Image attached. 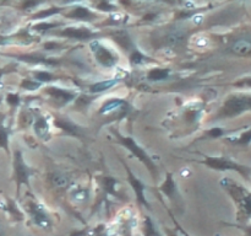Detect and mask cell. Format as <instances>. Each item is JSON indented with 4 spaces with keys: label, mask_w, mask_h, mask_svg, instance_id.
I'll return each instance as SVG.
<instances>
[{
    "label": "cell",
    "mask_w": 251,
    "mask_h": 236,
    "mask_svg": "<svg viewBox=\"0 0 251 236\" xmlns=\"http://www.w3.org/2000/svg\"><path fill=\"white\" fill-rule=\"evenodd\" d=\"M61 34L66 37H70V38L85 39L92 36V32L87 29H66L65 31L61 32Z\"/></svg>",
    "instance_id": "8"
},
{
    "label": "cell",
    "mask_w": 251,
    "mask_h": 236,
    "mask_svg": "<svg viewBox=\"0 0 251 236\" xmlns=\"http://www.w3.org/2000/svg\"><path fill=\"white\" fill-rule=\"evenodd\" d=\"M117 84V80H109V81H102V83L95 84V85L91 86V91L92 92H102V91L108 90V88H112L113 85Z\"/></svg>",
    "instance_id": "15"
},
{
    "label": "cell",
    "mask_w": 251,
    "mask_h": 236,
    "mask_svg": "<svg viewBox=\"0 0 251 236\" xmlns=\"http://www.w3.org/2000/svg\"><path fill=\"white\" fill-rule=\"evenodd\" d=\"M221 183L237 203L238 209H239V215L244 220L251 219V192L249 189H247L237 182L232 181V179H223Z\"/></svg>",
    "instance_id": "1"
},
{
    "label": "cell",
    "mask_w": 251,
    "mask_h": 236,
    "mask_svg": "<svg viewBox=\"0 0 251 236\" xmlns=\"http://www.w3.org/2000/svg\"><path fill=\"white\" fill-rule=\"evenodd\" d=\"M32 218H33L34 223L38 226H41V228H48L50 225V221H49L48 216L38 208L33 209V211H32Z\"/></svg>",
    "instance_id": "9"
},
{
    "label": "cell",
    "mask_w": 251,
    "mask_h": 236,
    "mask_svg": "<svg viewBox=\"0 0 251 236\" xmlns=\"http://www.w3.org/2000/svg\"><path fill=\"white\" fill-rule=\"evenodd\" d=\"M169 71L166 69H153L149 73V79L152 81H159L164 80V79L168 78Z\"/></svg>",
    "instance_id": "13"
},
{
    "label": "cell",
    "mask_w": 251,
    "mask_h": 236,
    "mask_svg": "<svg viewBox=\"0 0 251 236\" xmlns=\"http://www.w3.org/2000/svg\"><path fill=\"white\" fill-rule=\"evenodd\" d=\"M145 230H146V236H161L158 234V231L156 230V228L153 226L152 221L149 218L146 219V226H145Z\"/></svg>",
    "instance_id": "19"
},
{
    "label": "cell",
    "mask_w": 251,
    "mask_h": 236,
    "mask_svg": "<svg viewBox=\"0 0 251 236\" xmlns=\"http://www.w3.org/2000/svg\"><path fill=\"white\" fill-rule=\"evenodd\" d=\"M245 112H251V93H238L230 96L223 103L218 116L223 118H232Z\"/></svg>",
    "instance_id": "2"
},
{
    "label": "cell",
    "mask_w": 251,
    "mask_h": 236,
    "mask_svg": "<svg viewBox=\"0 0 251 236\" xmlns=\"http://www.w3.org/2000/svg\"><path fill=\"white\" fill-rule=\"evenodd\" d=\"M120 140H122L123 144L126 145V147L129 148V149L131 150V151L134 152V154L136 155V156L139 157V159L141 160L142 162H145V164H146L147 166H149L150 170H152V171H153L154 166H153V164H152V162H151V160H150L149 156H147V155L145 154V152L142 151V150L140 149V148L137 147L136 144H135L134 140L130 139V138H120Z\"/></svg>",
    "instance_id": "5"
},
{
    "label": "cell",
    "mask_w": 251,
    "mask_h": 236,
    "mask_svg": "<svg viewBox=\"0 0 251 236\" xmlns=\"http://www.w3.org/2000/svg\"><path fill=\"white\" fill-rule=\"evenodd\" d=\"M237 226L244 231V236H251V224L250 225H237Z\"/></svg>",
    "instance_id": "25"
},
{
    "label": "cell",
    "mask_w": 251,
    "mask_h": 236,
    "mask_svg": "<svg viewBox=\"0 0 251 236\" xmlns=\"http://www.w3.org/2000/svg\"><path fill=\"white\" fill-rule=\"evenodd\" d=\"M223 134H225V132H223V129H221V128H213V129H211L210 132H208V135H210L211 138H220L222 137Z\"/></svg>",
    "instance_id": "22"
},
{
    "label": "cell",
    "mask_w": 251,
    "mask_h": 236,
    "mask_svg": "<svg viewBox=\"0 0 251 236\" xmlns=\"http://www.w3.org/2000/svg\"><path fill=\"white\" fill-rule=\"evenodd\" d=\"M230 49L237 56H249L251 54V38L237 39Z\"/></svg>",
    "instance_id": "6"
},
{
    "label": "cell",
    "mask_w": 251,
    "mask_h": 236,
    "mask_svg": "<svg viewBox=\"0 0 251 236\" xmlns=\"http://www.w3.org/2000/svg\"><path fill=\"white\" fill-rule=\"evenodd\" d=\"M123 101H119V100H114V101H110V102H108L107 105H104V107L102 108V111L100 112L104 113V112H109V111H113L114 108H118L120 105H123Z\"/></svg>",
    "instance_id": "20"
},
{
    "label": "cell",
    "mask_w": 251,
    "mask_h": 236,
    "mask_svg": "<svg viewBox=\"0 0 251 236\" xmlns=\"http://www.w3.org/2000/svg\"><path fill=\"white\" fill-rule=\"evenodd\" d=\"M183 233H184V231H183ZM184 235H185V236H190V235H188V234H186V233H184Z\"/></svg>",
    "instance_id": "33"
},
{
    "label": "cell",
    "mask_w": 251,
    "mask_h": 236,
    "mask_svg": "<svg viewBox=\"0 0 251 236\" xmlns=\"http://www.w3.org/2000/svg\"><path fill=\"white\" fill-rule=\"evenodd\" d=\"M36 78L41 81H48L51 79V75L48 73H37Z\"/></svg>",
    "instance_id": "23"
},
{
    "label": "cell",
    "mask_w": 251,
    "mask_h": 236,
    "mask_svg": "<svg viewBox=\"0 0 251 236\" xmlns=\"http://www.w3.org/2000/svg\"><path fill=\"white\" fill-rule=\"evenodd\" d=\"M69 16L76 17V19H86V17L90 16V11L87 9H83V7H77V9L73 10V12H70Z\"/></svg>",
    "instance_id": "18"
},
{
    "label": "cell",
    "mask_w": 251,
    "mask_h": 236,
    "mask_svg": "<svg viewBox=\"0 0 251 236\" xmlns=\"http://www.w3.org/2000/svg\"><path fill=\"white\" fill-rule=\"evenodd\" d=\"M217 236H220V235H217Z\"/></svg>",
    "instance_id": "34"
},
{
    "label": "cell",
    "mask_w": 251,
    "mask_h": 236,
    "mask_svg": "<svg viewBox=\"0 0 251 236\" xmlns=\"http://www.w3.org/2000/svg\"><path fill=\"white\" fill-rule=\"evenodd\" d=\"M168 235H169V236H176V235H174V234H172L171 231H168Z\"/></svg>",
    "instance_id": "32"
},
{
    "label": "cell",
    "mask_w": 251,
    "mask_h": 236,
    "mask_svg": "<svg viewBox=\"0 0 251 236\" xmlns=\"http://www.w3.org/2000/svg\"><path fill=\"white\" fill-rule=\"evenodd\" d=\"M173 187H174V184H173V182H172L171 176H168L167 183L163 184V189L167 192V193H169V189H173Z\"/></svg>",
    "instance_id": "24"
},
{
    "label": "cell",
    "mask_w": 251,
    "mask_h": 236,
    "mask_svg": "<svg viewBox=\"0 0 251 236\" xmlns=\"http://www.w3.org/2000/svg\"><path fill=\"white\" fill-rule=\"evenodd\" d=\"M232 142H234L235 144L245 145V147L250 145V143H251V128H250V129L245 130V132H243L242 134H240L239 137L237 138V139L232 140Z\"/></svg>",
    "instance_id": "16"
},
{
    "label": "cell",
    "mask_w": 251,
    "mask_h": 236,
    "mask_svg": "<svg viewBox=\"0 0 251 236\" xmlns=\"http://www.w3.org/2000/svg\"><path fill=\"white\" fill-rule=\"evenodd\" d=\"M0 147L7 149V134L2 127H0Z\"/></svg>",
    "instance_id": "21"
},
{
    "label": "cell",
    "mask_w": 251,
    "mask_h": 236,
    "mask_svg": "<svg viewBox=\"0 0 251 236\" xmlns=\"http://www.w3.org/2000/svg\"><path fill=\"white\" fill-rule=\"evenodd\" d=\"M58 11H59L58 9H51V11H46V12H42V14H39L38 17L49 16V15H53V14H55V12H58Z\"/></svg>",
    "instance_id": "30"
},
{
    "label": "cell",
    "mask_w": 251,
    "mask_h": 236,
    "mask_svg": "<svg viewBox=\"0 0 251 236\" xmlns=\"http://www.w3.org/2000/svg\"><path fill=\"white\" fill-rule=\"evenodd\" d=\"M205 164L215 170H220V171H235L242 175L244 178H250L251 167L245 166V165H240L229 159H223V157H207Z\"/></svg>",
    "instance_id": "3"
},
{
    "label": "cell",
    "mask_w": 251,
    "mask_h": 236,
    "mask_svg": "<svg viewBox=\"0 0 251 236\" xmlns=\"http://www.w3.org/2000/svg\"><path fill=\"white\" fill-rule=\"evenodd\" d=\"M34 130H36V133L41 138H46L49 132V125L48 123H47V120L44 119V118H39V119H37L36 124H34Z\"/></svg>",
    "instance_id": "11"
},
{
    "label": "cell",
    "mask_w": 251,
    "mask_h": 236,
    "mask_svg": "<svg viewBox=\"0 0 251 236\" xmlns=\"http://www.w3.org/2000/svg\"><path fill=\"white\" fill-rule=\"evenodd\" d=\"M129 178H130V182H131V184L132 186H134V189L135 191L137 192V198H139V201L141 202L142 204H145V206H149V204H147V202L145 201V198H144V194H142V191H144V188L145 187L142 186V183L140 181H137L136 178H135L134 176H132V174L131 172L129 171Z\"/></svg>",
    "instance_id": "10"
},
{
    "label": "cell",
    "mask_w": 251,
    "mask_h": 236,
    "mask_svg": "<svg viewBox=\"0 0 251 236\" xmlns=\"http://www.w3.org/2000/svg\"><path fill=\"white\" fill-rule=\"evenodd\" d=\"M92 48H93V52H95L96 58H97V60L100 61L102 65L104 66L114 65L115 61H117V58L113 56L112 52H109L107 48L100 46L98 42H93Z\"/></svg>",
    "instance_id": "4"
},
{
    "label": "cell",
    "mask_w": 251,
    "mask_h": 236,
    "mask_svg": "<svg viewBox=\"0 0 251 236\" xmlns=\"http://www.w3.org/2000/svg\"><path fill=\"white\" fill-rule=\"evenodd\" d=\"M184 39V33L179 31H173L168 36V43L173 44V46H176V44L181 43Z\"/></svg>",
    "instance_id": "17"
},
{
    "label": "cell",
    "mask_w": 251,
    "mask_h": 236,
    "mask_svg": "<svg viewBox=\"0 0 251 236\" xmlns=\"http://www.w3.org/2000/svg\"><path fill=\"white\" fill-rule=\"evenodd\" d=\"M7 101H9L11 105H17V103H19V96H17V95H9V96H7Z\"/></svg>",
    "instance_id": "26"
},
{
    "label": "cell",
    "mask_w": 251,
    "mask_h": 236,
    "mask_svg": "<svg viewBox=\"0 0 251 236\" xmlns=\"http://www.w3.org/2000/svg\"><path fill=\"white\" fill-rule=\"evenodd\" d=\"M51 183L58 188H64L69 184V177L66 175L60 174V172H56L51 176Z\"/></svg>",
    "instance_id": "12"
},
{
    "label": "cell",
    "mask_w": 251,
    "mask_h": 236,
    "mask_svg": "<svg viewBox=\"0 0 251 236\" xmlns=\"http://www.w3.org/2000/svg\"><path fill=\"white\" fill-rule=\"evenodd\" d=\"M4 235V226H2V224L0 223V236Z\"/></svg>",
    "instance_id": "31"
},
{
    "label": "cell",
    "mask_w": 251,
    "mask_h": 236,
    "mask_svg": "<svg viewBox=\"0 0 251 236\" xmlns=\"http://www.w3.org/2000/svg\"><path fill=\"white\" fill-rule=\"evenodd\" d=\"M237 85L238 86H248V88H251V78L244 79V80H243V81L238 83Z\"/></svg>",
    "instance_id": "29"
},
{
    "label": "cell",
    "mask_w": 251,
    "mask_h": 236,
    "mask_svg": "<svg viewBox=\"0 0 251 236\" xmlns=\"http://www.w3.org/2000/svg\"><path fill=\"white\" fill-rule=\"evenodd\" d=\"M49 93H50L54 98H56V100H61L64 101V102H66V101L73 98V95H71V93L66 92V91H63V90H59V88H51L50 90H49Z\"/></svg>",
    "instance_id": "14"
},
{
    "label": "cell",
    "mask_w": 251,
    "mask_h": 236,
    "mask_svg": "<svg viewBox=\"0 0 251 236\" xmlns=\"http://www.w3.org/2000/svg\"><path fill=\"white\" fill-rule=\"evenodd\" d=\"M37 86H38V84L31 83V81H25V83H24V88H27L28 90H34Z\"/></svg>",
    "instance_id": "28"
},
{
    "label": "cell",
    "mask_w": 251,
    "mask_h": 236,
    "mask_svg": "<svg viewBox=\"0 0 251 236\" xmlns=\"http://www.w3.org/2000/svg\"><path fill=\"white\" fill-rule=\"evenodd\" d=\"M54 26H55V25H51V24H41V25H37L36 29H37V30L43 29V30H42V31H46V30L51 29V27H54Z\"/></svg>",
    "instance_id": "27"
},
{
    "label": "cell",
    "mask_w": 251,
    "mask_h": 236,
    "mask_svg": "<svg viewBox=\"0 0 251 236\" xmlns=\"http://www.w3.org/2000/svg\"><path fill=\"white\" fill-rule=\"evenodd\" d=\"M16 175H17V179H19L20 184L27 183V179H28V176H29V171L26 167V165H25V162L22 161L20 152H17L16 154Z\"/></svg>",
    "instance_id": "7"
}]
</instances>
